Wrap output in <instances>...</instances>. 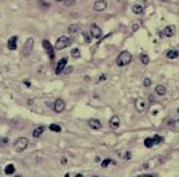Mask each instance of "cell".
Returning a JSON list of instances; mask_svg holds the SVG:
<instances>
[{"instance_id": "cell-1", "label": "cell", "mask_w": 179, "mask_h": 177, "mask_svg": "<svg viewBox=\"0 0 179 177\" xmlns=\"http://www.w3.org/2000/svg\"><path fill=\"white\" fill-rule=\"evenodd\" d=\"M131 60H132L131 53L127 52V51H123L122 53H119V56L116 57V65L118 67H126V65H128L131 63Z\"/></svg>"}, {"instance_id": "cell-2", "label": "cell", "mask_w": 179, "mask_h": 177, "mask_svg": "<svg viewBox=\"0 0 179 177\" xmlns=\"http://www.w3.org/2000/svg\"><path fill=\"white\" fill-rule=\"evenodd\" d=\"M28 143L30 141H28L27 137H19V139L15 141V144H13V149L16 152H23L28 147Z\"/></svg>"}, {"instance_id": "cell-3", "label": "cell", "mask_w": 179, "mask_h": 177, "mask_svg": "<svg viewBox=\"0 0 179 177\" xmlns=\"http://www.w3.org/2000/svg\"><path fill=\"white\" fill-rule=\"evenodd\" d=\"M71 44V40H70V37H67V36H60L56 40V44H55V49H57V51H60V49H63V48H66V47H68Z\"/></svg>"}, {"instance_id": "cell-4", "label": "cell", "mask_w": 179, "mask_h": 177, "mask_svg": "<svg viewBox=\"0 0 179 177\" xmlns=\"http://www.w3.org/2000/svg\"><path fill=\"white\" fill-rule=\"evenodd\" d=\"M135 108H136V111L138 112H141V113H143V112H146L147 111V108H148V103L144 100V99H136L135 100Z\"/></svg>"}, {"instance_id": "cell-5", "label": "cell", "mask_w": 179, "mask_h": 177, "mask_svg": "<svg viewBox=\"0 0 179 177\" xmlns=\"http://www.w3.org/2000/svg\"><path fill=\"white\" fill-rule=\"evenodd\" d=\"M32 48H33V39L28 37L27 40H26V43H24V45H23V52H22L23 56H30Z\"/></svg>"}, {"instance_id": "cell-6", "label": "cell", "mask_w": 179, "mask_h": 177, "mask_svg": "<svg viewBox=\"0 0 179 177\" xmlns=\"http://www.w3.org/2000/svg\"><path fill=\"white\" fill-rule=\"evenodd\" d=\"M54 111L56 112V113H60V112H63L64 111V108H66V103L62 100V99H57V100H55L54 101Z\"/></svg>"}, {"instance_id": "cell-7", "label": "cell", "mask_w": 179, "mask_h": 177, "mask_svg": "<svg viewBox=\"0 0 179 177\" xmlns=\"http://www.w3.org/2000/svg\"><path fill=\"white\" fill-rule=\"evenodd\" d=\"M66 65H67V57H62L60 60L57 61V65H56L55 73H56V75H59V73H62V72L64 71Z\"/></svg>"}, {"instance_id": "cell-8", "label": "cell", "mask_w": 179, "mask_h": 177, "mask_svg": "<svg viewBox=\"0 0 179 177\" xmlns=\"http://www.w3.org/2000/svg\"><path fill=\"white\" fill-rule=\"evenodd\" d=\"M43 47H44L46 52L48 53L50 59H51V60H54V57H55V53H54V48H52L51 43H50L48 40H43Z\"/></svg>"}, {"instance_id": "cell-9", "label": "cell", "mask_w": 179, "mask_h": 177, "mask_svg": "<svg viewBox=\"0 0 179 177\" xmlns=\"http://www.w3.org/2000/svg\"><path fill=\"white\" fill-rule=\"evenodd\" d=\"M106 8H107V2L106 0H98V2H95V4H94V9L96 12H102Z\"/></svg>"}, {"instance_id": "cell-10", "label": "cell", "mask_w": 179, "mask_h": 177, "mask_svg": "<svg viewBox=\"0 0 179 177\" xmlns=\"http://www.w3.org/2000/svg\"><path fill=\"white\" fill-rule=\"evenodd\" d=\"M91 35H92L95 39H100V37H102V29L99 28L96 24H92V25H91Z\"/></svg>"}, {"instance_id": "cell-11", "label": "cell", "mask_w": 179, "mask_h": 177, "mask_svg": "<svg viewBox=\"0 0 179 177\" xmlns=\"http://www.w3.org/2000/svg\"><path fill=\"white\" fill-rule=\"evenodd\" d=\"M119 125H120V119H119V116H112L111 119H110V127L114 128V129H118Z\"/></svg>"}, {"instance_id": "cell-12", "label": "cell", "mask_w": 179, "mask_h": 177, "mask_svg": "<svg viewBox=\"0 0 179 177\" xmlns=\"http://www.w3.org/2000/svg\"><path fill=\"white\" fill-rule=\"evenodd\" d=\"M88 125H90V128H92L95 131H99L102 128V123L99 120H96V119H90L88 120Z\"/></svg>"}, {"instance_id": "cell-13", "label": "cell", "mask_w": 179, "mask_h": 177, "mask_svg": "<svg viewBox=\"0 0 179 177\" xmlns=\"http://www.w3.org/2000/svg\"><path fill=\"white\" fill-rule=\"evenodd\" d=\"M16 47H17V36L9 37V40H8V49L9 51H15Z\"/></svg>"}, {"instance_id": "cell-14", "label": "cell", "mask_w": 179, "mask_h": 177, "mask_svg": "<svg viewBox=\"0 0 179 177\" xmlns=\"http://www.w3.org/2000/svg\"><path fill=\"white\" fill-rule=\"evenodd\" d=\"M175 32H176V28H175L174 25H168V27H166V28H165L163 35H165V36H167V37H171V36H174V35H175Z\"/></svg>"}, {"instance_id": "cell-15", "label": "cell", "mask_w": 179, "mask_h": 177, "mask_svg": "<svg viewBox=\"0 0 179 177\" xmlns=\"http://www.w3.org/2000/svg\"><path fill=\"white\" fill-rule=\"evenodd\" d=\"M44 129H46V128H44L43 125H40V127L35 128V129L32 131V136L35 137V139H37V137H40V136H42V133L44 132Z\"/></svg>"}, {"instance_id": "cell-16", "label": "cell", "mask_w": 179, "mask_h": 177, "mask_svg": "<svg viewBox=\"0 0 179 177\" xmlns=\"http://www.w3.org/2000/svg\"><path fill=\"white\" fill-rule=\"evenodd\" d=\"M155 92H156V95H159V96H165V95H166V88H165L163 85H158V87L155 88Z\"/></svg>"}, {"instance_id": "cell-17", "label": "cell", "mask_w": 179, "mask_h": 177, "mask_svg": "<svg viewBox=\"0 0 179 177\" xmlns=\"http://www.w3.org/2000/svg\"><path fill=\"white\" fill-rule=\"evenodd\" d=\"M132 12H134V13H136V15L142 13V12H143V7H142L141 4H135V6L132 7Z\"/></svg>"}, {"instance_id": "cell-18", "label": "cell", "mask_w": 179, "mask_h": 177, "mask_svg": "<svg viewBox=\"0 0 179 177\" xmlns=\"http://www.w3.org/2000/svg\"><path fill=\"white\" fill-rule=\"evenodd\" d=\"M178 56H179V52L175 51V49H171V51L167 52V57H168V59H176Z\"/></svg>"}, {"instance_id": "cell-19", "label": "cell", "mask_w": 179, "mask_h": 177, "mask_svg": "<svg viewBox=\"0 0 179 177\" xmlns=\"http://www.w3.org/2000/svg\"><path fill=\"white\" fill-rule=\"evenodd\" d=\"M15 173V165L13 164H8L6 166V174H12Z\"/></svg>"}, {"instance_id": "cell-20", "label": "cell", "mask_w": 179, "mask_h": 177, "mask_svg": "<svg viewBox=\"0 0 179 177\" xmlns=\"http://www.w3.org/2000/svg\"><path fill=\"white\" fill-rule=\"evenodd\" d=\"M50 131H52V132H60L62 131V127L60 125H57V124H51L50 125Z\"/></svg>"}, {"instance_id": "cell-21", "label": "cell", "mask_w": 179, "mask_h": 177, "mask_svg": "<svg viewBox=\"0 0 179 177\" xmlns=\"http://www.w3.org/2000/svg\"><path fill=\"white\" fill-rule=\"evenodd\" d=\"M144 145H146V148H151V147H154L152 137H147V139L144 140Z\"/></svg>"}, {"instance_id": "cell-22", "label": "cell", "mask_w": 179, "mask_h": 177, "mask_svg": "<svg viewBox=\"0 0 179 177\" xmlns=\"http://www.w3.org/2000/svg\"><path fill=\"white\" fill-rule=\"evenodd\" d=\"M152 141H154V145H158L159 143H162V141H163V137H161V136H158V134H156V136H154V137H152Z\"/></svg>"}, {"instance_id": "cell-23", "label": "cell", "mask_w": 179, "mask_h": 177, "mask_svg": "<svg viewBox=\"0 0 179 177\" xmlns=\"http://www.w3.org/2000/svg\"><path fill=\"white\" fill-rule=\"evenodd\" d=\"M141 61L146 65V64H148V63H150V57H148L147 55H141Z\"/></svg>"}, {"instance_id": "cell-24", "label": "cell", "mask_w": 179, "mask_h": 177, "mask_svg": "<svg viewBox=\"0 0 179 177\" xmlns=\"http://www.w3.org/2000/svg\"><path fill=\"white\" fill-rule=\"evenodd\" d=\"M83 37H84V41H86V43H90L92 35H91L90 32H83Z\"/></svg>"}, {"instance_id": "cell-25", "label": "cell", "mask_w": 179, "mask_h": 177, "mask_svg": "<svg viewBox=\"0 0 179 177\" xmlns=\"http://www.w3.org/2000/svg\"><path fill=\"white\" fill-rule=\"evenodd\" d=\"M79 28H80V27H79L78 24H72V25H70L68 31H70V32H72V33H75V32H78V31H79Z\"/></svg>"}, {"instance_id": "cell-26", "label": "cell", "mask_w": 179, "mask_h": 177, "mask_svg": "<svg viewBox=\"0 0 179 177\" xmlns=\"http://www.w3.org/2000/svg\"><path fill=\"white\" fill-rule=\"evenodd\" d=\"M71 55H72V57H79L80 56V51H79V48H74L72 51H71Z\"/></svg>"}, {"instance_id": "cell-27", "label": "cell", "mask_w": 179, "mask_h": 177, "mask_svg": "<svg viewBox=\"0 0 179 177\" xmlns=\"http://www.w3.org/2000/svg\"><path fill=\"white\" fill-rule=\"evenodd\" d=\"M110 164H114V161H112L111 159H106V160L102 163V166H103V168H107Z\"/></svg>"}, {"instance_id": "cell-28", "label": "cell", "mask_w": 179, "mask_h": 177, "mask_svg": "<svg viewBox=\"0 0 179 177\" xmlns=\"http://www.w3.org/2000/svg\"><path fill=\"white\" fill-rule=\"evenodd\" d=\"M7 141H8L7 137H0V147H3L4 144H7Z\"/></svg>"}, {"instance_id": "cell-29", "label": "cell", "mask_w": 179, "mask_h": 177, "mask_svg": "<svg viewBox=\"0 0 179 177\" xmlns=\"http://www.w3.org/2000/svg\"><path fill=\"white\" fill-rule=\"evenodd\" d=\"M143 84H144V87H150V85H151V79L146 77V79H144V81H143Z\"/></svg>"}, {"instance_id": "cell-30", "label": "cell", "mask_w": 179, "mask_h": 177, "mask_svg": "<svg viewBox=\"0 0 179 177\" xmlns=\"http://www.w3.org/2000/svg\"><path fill=\"white\" fill-rule=\"evenodd\" d=\"M64 71H66V73H71V72H72V67H68V68H64Z\"/></svg>"}, {"instance_id": "cell-31", "label": "cell", "mask_w": 179, "mask_h": 177, "mask_svg": "<svg viewBox=\"0 0 179 177\" xmlns=\"http://www.w3.org/2000/svg\"><path fill=\"white\" fill-rule=\"evenodd\" d=\"M66 4H67V6H71V4H74V0H66Z\"/></svg>"}, {"instance_id": "cell-32", "label": "cell", "mask_w": 179, "mask_h": 177, "mask_svg": "<svg viewBox=\"0 0 179 177\" xmlns=\"http://www.w3.org/2000/svg\"><path fill=\"white\" fill-rule=\"evenodd\" d=\"M124 159H127V160H128V159H131V153H130V152H127V153H126Z\"/></svg>"}, {"instance_id": "cell-33", "label": "cell", "mask_w": 179, "mask_h": 177, "mask_svg": "<svg viewBox=\"0 0 179 177\" xmlns=\"http://www.w3.org/2000/svg\"><path fill=\"white\" fill-rule=\"evenodd\" d=\"M103 80H106V75H102L100 77H99V81H103Z\"/></svg>"}, {"instance_id": "cell-34", "label": "cell", "mask_w": 179, "mask_h": 177, "mask_svg": "<svg viewBox=\"0 0 179 177\" xmlns=\"http://www.w3.org/2000/svg\"><path fill=\"white\" fill-rule=\"evenodd\" d=\"M24 84H26L27 87H30V85H31V83H30V81H24Z\"/></svg>"}, {"instance_id": "cell-35", "label": "cell", "mask_w": 179, "mask_h": 177, "mask_svg": "<svg viewBox=\"0 0 179 177\" xmlns=\"http://www.w3.org/2000/svg\"><path fill=\"white\" fill-rule=\"evenodd\" d=\"M162 2H163V3H166V2H168V0H162Z\"/></svg>"}, {"instance_id": "cell-36", "label": "cell", "mask_w": 179, "mask_h": 177, "mask_svg": "<svg viewBox=\"0 0 179 177\" xmlns=\"http://www.w3.org/2000/svg\"><path fill=\"white\" fill-rule=\"evenodd\" d=\"M56 2H63V0H56Z\"/></svg>"}, {"instance_id": "cell-37", "label": "cell", "mask_w": 179, "mask_h": 177, "mask_svg": "<svg viewBox=\"0 0 179 177\" xmlns=\"http://www.w3.org/2000/svg\"><path fill=\"white\" fill-rule=\"evenodd\" d=\"M178 113H179V108H178Z\"/></svg>"}]
</instances>
